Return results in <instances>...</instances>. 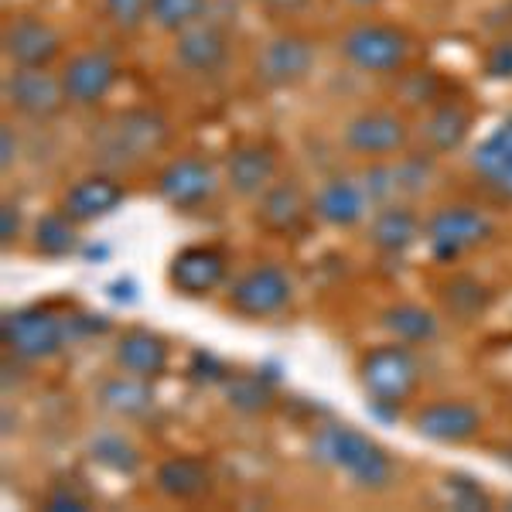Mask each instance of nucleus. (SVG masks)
I'll list each match as a JSON object with an SVG mask.
<instances>
[{"label":"nucleus","mask_w":512,"mask_h":512,"mask_svg":"<svg viewBox=\"0 0 512 512\" xmlns=\"http://www.w3.org/2000/svg\"><path fill=\"white\" fill-rule=\"evenodd\" d=\"M171 140V123L151 106H127L103 120L93 134V158L99 168H137L161 154Z\"/></svg>","instance_id":"1"},{"label":"nucleus","mask_w":512,"mask_h":512,"mask_svg":"<svg viewBox=\"0 0 512 512\" xmlns=\"http://www.w3.org/2000/svg\"><path fill=\"white\" fill-rule=\"evenodd\" d=\"M355 373L366 393V407L383 420L400 417V407L414 400L420 390V359L414 345L396 342V338L362 352Z\"/></svg>","instance_id":"2"},{"label":"nucleus","mask_w":512,"mask_h":512,"mask_svg":"<svg viewBox=\"0 0 512 512\" xmlns=\"http://www.w3.org/2000/svg\"><path fill=\"white\" fill-rule=\"evenodd\" d=\"M318 458L342 472L355 489L362 492H383L393 482V458L376 437L352 424H325L315 437Z\"/></svg>","instance_id":"3"},{"label":"nucleus","mask_w":512,"mask_h":512,"mask_svg":"<svg viewBox=\"0 0 512 512\" xmlns=\"http://www.w3.org/2000/svg\"><path fill=\"white\" fill-rule=\"evenodd\" d=\"M338 55L366 76H400L410 62V35L390 21H355L338 38Z\"/></svg>","instance_id":"4"},{"label":"nucleus","mask_w":512,"mask_h":512,"mask_svg":"<svg viewBox=\"0 0 512 512\" xmlns=\"http://www.w3.org/2000/svg\"><path fill=\"white\" fill-rule=\"evenodd\" d=\"M0 342L21 362H48L69 345V321L41 304L11 308L0 318Z\"/></svg>","instance_id":"5"},{"label":"nucleus","mask_w":512,"mask_h":512,"mask_svg":"<svg viewBox=\"0 0 512 512\" xmlns=\"http://www.w3.org/2000/svg\"><path fill=\"white\" fill-rule=\"evenodd\" d=\"M492 233H495L492 219L482 209H475V205H461V202L441 205L424 222L427 253H431L434 263H444V267L458 263L461 256L478 250V246H485Z\"/></svg>","instance_id":"6"},{"label":"nucleus","mask_w":512,"mask_h":512,"mask_svg":"<svg viewBox=\"0 0 512 512\" xmlns=\"http://www.w3.org/2000/svg\"><path fill=\"white\" fill-rule=\"evenodd\" d=\"M318 65V45L304 31H277L260 45L253 59V79L270 93L297 89Z\"/></svg>","instance_id":"7"},{"label":"nucleus","mask_w":512,"mask_h":512,"mask_svg":"<svg viewBox=\"0 0 512 512\" xmlns=\"http://www.w3.org/2000/svg\"><path fill=\"white\" fill-rule=\"evenodd\" d=\"M410 130L407 117L390 106H366V110L352 113L342 127V147L362 161H390L400 158L410 147Z\"/></svg>","instance_id":"8"},{"label":"nucleus","mask_w":512,"mask_h":512,"mask_svg":"<svg viewBox=\"0 0 512 512\" xmlns=\"http://www.w3.org/2000/svg\"><path fill=\"white\" fill-rule=\"evenodd\" d=\"M291 297H294V280L284 267H277V263H256V267L243 270L229 284L226 304L239 318L260 321L291 308Z\"/></svg>","instance_id":"9"},{"label":"nucleus","mask_w":512,"mask_h":512,"mask_svg":"<svg viewBox=\"0 0 512 512\" xmlns=\"http://www.w3.org/2000/svg\"><path fill=\"white\" fill-rule=\"evenodd\" d=\"M219 188L216 164L202 154H178L164 161L161 171L154 175V195L175 212H195L212 202Z\"/></svg>","instance_id":"10"},{"label":"nucleus","mask_w":512,"mask_h":512,"mask_svg":"<svg viewBox=\"0 0 512 512\" xmlns=\"http://www.w3.org/2000/svg\"><path fill=\"white\" fill-rule=\"evenodd\" d=\"M0 52L14 69H52L65 52V38L48 18L18 14V18L4 24Z\"/></svg>","instance_id":"11"},{"label":"nucleus","mask_w":512,"mask_h":512,"mask_svg":"<svg viewBox=\"0 0 512 512\" xmlns=\"http://www.w3.org/2000/svg\"><path fill=\"white\" fill-rule=\"evenodd\" d=\"M0 93H4L7 110L35 123L55 120L69 106L59 72L52 69H14L11 65V72L0 82Z\"/></svg>","instance_id":"12"},{"label":"nucleus","mask_w":512,"mask_h":512,"mask_svg":"<svg viewBox=\"0 0 512 512\" xmlns=\"http://www.w3.org/2000/svg\"><path fill=\"white\" fill-rule=\"evenodd\" d=\"M59 79L69 106H76V110H96L117 89L120 62L106 48H82V52L65 59Z\"/></svg>","instance_id":"13"},{"label":"nucleus","mask_w":512,"mask_h":512,"mask_svg":"<svg viewBox=\"0 0 512 512\" xmlns=\"http://www.w3.org/2000/svg\"><path fill=\"white\" fill-rule=\"evenodd\" d=\"M226 277H229V256L226 250H219V246H212V243L181 246L168 263L171 291L178 297H188V301L212 297L226 284Z\"/></svg>","instance_id":"14"},{"label":"nucleus","mask_w":512,"mask_h":512,"mask_svg":"<svg viewBox=\"0 0 512 512\" xmlns=\"http://www.w3.org/2000/svg\"><path fill=\"white\" fill-rule=\"evenodd\" d=\"M277 171V147L267 140H239L222 161V181L236 198H260L277 181Z\"/></svg>","instance_id":"15"},{"label":"nucleus","mask_w":512,"mask_h":512,"mask_svg":"<svg viewBox=\"0 0 512 512\" xmlns=\"http://www.w3.org/2000/svg\"><path fill=\"white\" fill-rule=\"evenodd\" d=\"M414 431L424 437V441L434 444H468L482 434L485 417L475 403L468 400H431L414 414Z\"/></svg>","instance_id":"16"},{"label":"nucleus","mask_w":512,"mask_h":512,"mask_svg":"<svg viewBox=\"0 0 512 512\" xmlns=\"http://www.w3.org/2000/svg\"><path fill=\"white\" fill-rule=\"evenodd\" d=\"M171 62L185 76H216L229 65V35L222 24L212 18L192 24L188 31L175 35L171 45Z\"/></svg>","instance_id":"17"},{"label":"nucleus","mask_w":512,"mask_h":512,"mask_svg":"<svg viewBox=\"0 0 512 512\" xmlns=\"http://www.w3.org/2000/svg\"><path fill=\"white\" fill-rule=\"evenodd\" d=\"M123 202H127V185L110 171H93V175H82L65 188L59 209L69 219H76L79 226H89V222H99L123 209Z\"/></svg>","instance_id":"18"},{"label":"nucleus","mask_w":512,"mask_h":512,"mask_svg":"<svg viewBox=\"0 0 512 512\" xmlns=\"http://www.w3.org/2000/svg\"><path fill=\"white\" fill-rule=\"evenodd\" d=\"M369 209H373V202H369L362 181L349 175L325 178L318 192L311 195V216L332 229H355L369 216Z\"/></svg>","instance_id":"19"},{"label":"nucleus","mask_w":512,"mask_h":512,"mask_svg":"<svg viewBox=\"0 0 512 512\" xmlns=\"http://www.w3.org/2000/svg\"><path fill=\"white\" fill-rule=\"evenodd\" d=\"M424 222L427 219L417 216V209L407 198L376 205L373 219H369V243L383 256H403L424 239Z\"/></svg>","instance_id":"20"},{"label":"nucleus","mask_w":512,"mask_h":512,"mask_svg":"<svg viewBox=\"0 0 512 512\" xmlns=\"http://www.w3.org/2000/svg\"><path fill=\"white\" fill-rule=\"evenodd\" d=\"M113 366L120 373H134L144 379H158L168 373L171 366V345L168 338L158 335L154 328L134 325V328H123L113 342Z\"/></svg>","instance_id":"21"},{"label":"nucleus","mask_w":512,"mask_h":512,"mask_svg":"<svg viewBox=\"0 0 512 512\" xmlns=\"http://www.w3.org/2000/svg\"><path fill=\"white\" fill-rule=\"evenodd\" d=\"M311 198L294 178H277L260 198H256V226L270 236H291L308 222Z\"/></svg>","instance_id":"22"},{"label":"nucleus","mask_w":512,"mask_h":512,"mask_svg":"<svg viewBox=\"0 0 512 512\" xmlns=\"http://www.w3.org/2000/svg\"><path fill=\"white\" fill-rule=\"evenodd\" d=\"M472 130H475V113L468 103L461 99H437L434 106H427V117H424V127H420V137H424V147L437 158L444 154H458L461 147L472 140Z\"/></svg>","instance_id":"23"},{"label":"nucleus","mask_w":512,"mask_h":512,"mask_svg":"<svg viewBox=\"0 0 512 512\" xmlns=\"http://www.w3.org/2000/svg\"><path fill=\"white\" fill-rule=\"evenodd\" d=\"M472 171L499 198L512 202V113L502 117L468 154Z\"/></svg>","instance_id":"24"},{"label":"nucleus","mask_w":512,"mask_h":512,"mask_svg":"<svg viewBox=\"0 0 512 512\" xmlns=\"http://www.w3.org/2000/svg\"><path fill=\"white\" fill-rule=\"evenodd\" d=\"M154 489L171 502H198L212 492V465L198 454H168L154 468Z\"/></svg>","instance_id":"25"},{"label":"nucleus","mask_w":512,"mask_h":512,"mask_svg":"<svg viewBox=\"0 0 512 512\" xmlns=\"http://www.w3.org/2000/svg\"><path fill=\"white\" fill-rule=\"evenodd\" d=\"M96 400L106 414H113L120 420H140L154 410L158 393H154L151 379L134 376V373H117V376H110V379L99 383Z\"/></svg>","instance_id":"26"},{"label":"nucleus","mask_w":512,"mask_h":512,"mask_svg":"<svg viewBox=\"0 0 512 512\" xmlns=\"http://www.w3.org/2000/svg\"><path fill=\"white\" fill-rule=\"evenodd\" d=\"M379 328L390 338H396V342L427 345L441 335V318H437V311L424 308L417 301H396L379 311Z\"/></svg>","instance_id":"27"},{"label":"nucleus","mask_w":512,"mask_h":512,"mask_svg":"<svg viewBox=\"0 0 512 512\" xmlns=\"http://www.w3.org/2000/svg\"><path fill=\"white\" fill-rule=\"evenodd\" d=\"M31 246L45 260H69V256H76L82 250L79 222L65 216L62 209L41 212L35 226H31Z\"/></svg>","instance_id":"28"},{"label":"nucleus","mask_w":512,"mask_h":512,"mask_svg":"<svg viewBox=\"0 0 512 512\" xmlns=\"http://www.w3.org/2000/svg\"><path fill=\"white\" fill-rule=\"evenodd\" d=\"M222 400L243 417H260L277 403V393L263 373H229L222 379Z\"/></svg>","instance_id":"29"},{"label":"nucleus","mask_w":512,"mask_h":512,"mask_svg":"<svg viewBox=\"0 0 512 512\" xmlns=\"http://www.w3.org/2000/svg\"><path fill=\"white\" fill-rule=\"evenodd\" d=\"M89 458L96 461L99 468H106V472L113 475H137L140 465H144V458H140V448L130 437H123L120 431H103L96 434L93 441H89Z\"/></svg>","instance_id":"30"},{"label":"nucleus","mask_w":512,"mask_h":512,"mask_svg":"<svg viewBox=\"0 0 512 512\" xmlns=\"http://www.w3.org/2000/svg\"><path fill=\"white\" fill-rule=\"evenodd\" d=\"M205 18H209V0H151V24L171 38Z\"/></svg>","instance_id":"31"},{"label":"nucleus","mask_w":512,"mask_h":512,"mask_svg":"<svg viewBox=\"0 0 512 512\" xmlns=\"http://www.w3.org/2000/svg\"><path fill=\"white\" fill-rule=\"evenodd\" d=\"M489 301H492L489 287H485L482 280L468 277V274L451 277L448 284H444V308H448L451 315L461 318V321L478 318L485 308H489Z\"/></svg>","instance_id":"32"},{"label":"nucleus","mask_w":512,"mask_h":512,"mask_svg":"<svg viewBox=\"0 0 512 512\" xmlns=\"http://www.w3.org/2000/svg\"><path fill=\"white\" fill-rule=\"evenodd\" d=\"M444 492H448V502L458 512H489L495 506V499L489 495L478 478L465 475V472H451L444 475Z\"/></svg>","instance_id":"33"},{"label":"nucleus","mask_w":512,"mask_h":512,"mask_svg":"<svg viewBox=\"0 0 512 512\" xmlns=\"http://www.w3.org/2000/svg\"><path fill=\"white\" fill-rule=\"evenodd\" d=\"M103 4L106 21L123 35H134L151 21V0H99Z\"/></svg>","instance_id":"34"},{"label":"nucleus","mask_w":512,"mask_h":512,"mask_svg":"<svg viewBox=\"0 0 512 512\" xmlns=\"http://www.w3.org/2000/svg\"><path fill=\"white\" fill-rule=\"evenodd\" d=\"M482 72L492 82H512V38H499L485 48Z\"/></svg>","instance_id":"35"},{"label":"nucleus","mask_w":512,"mask_h":512,"mask_svg":"<svg viewBox=\"0 0 512 512\" xmlns=\"http://www.w3.org/2000/svg\"><path fill=\"white\" fill-rule=\"evenodd\" d=\"M48 512H86L89 509V495L76 492L72 485H52V492L41 502Z\"/></svg>","instance_id":"36"},{"label":"nucleus","mask_w":512,"mask_h":512,"mask_svg":"<svg viewBox=\"0 0 512 512\" xmlns=\"http://www.w3.org/2000/svg\"><path fill=\"white\" fill-rule=\"evenodd\" d=\"M188 376L195 379V383H216L222 386V379L229 376V369L222 366L212 352H195L192 355V366H188Z\"/></svg>","instance_id":"37"},{"label":"nucleus","mask_w":512,"mask_h":512,"mask_svg":"<svg viewBox=\"0 0 512 512\" xmlns=\"http://www.w3.org/2000/svg\"><path fill=\"white\" fill-rule=\"evenodd\" d=\"M18 239H21V205L7 198V202L0 205V246L11 250Z\"/></svg>","instance_id":"38"},{"label":"nucleus","mask_w":512,"mask_h":512,"mask_svg":"<svg viewBox=\"0 0 512 512\" xmlns=\"http://www.w3.org/2000/svg\"><path fill=\"white\" fill-rule=\"evenodd\" d=\"M21 158V137L11 120L0 123V171H11Z\"/></svg>","instance_id":"39"},{"label":"nucleus","mask_w":512,"mask_h":512,"mask_svg":"<svg viewBox=\"0 0 512 512\" xmlns=\"http://www.w3.org/2000/svg\"><path fill=\"white\" fill-rule=\"evenodd\" d=\"M260 11H267V14H274V18H294V14H301V11H308L315 0H253Z\"/></svg>","instance_id":"40"},{"label":"nucleus","mask_w":512,"mask_h":512,"mask_svg":"<svg viewBox=\"0 0 512 512\" xmlns=\"http://www.w3.org/2000/svg\"><path fill=\"white\" fill-rule=\"evenodd\" d=\"M345 4L359 7V11H369V7H379V4H383V0H345Z\"/></svg>","instance_id":"41"},{"label":"nucleus","mask_w":512,"mask_h":512,"mask_svg":"<svg viewBox=\"0 0 512 512\" xmlns=\"http://www.w3.org/2000/svg\"><path fill=\"white\" fill-rule=\"evenodd\" d=\"M506 509L512 512V495H509V499H506Z\"/></svg>","instance_id":"42"}]
</instances>
